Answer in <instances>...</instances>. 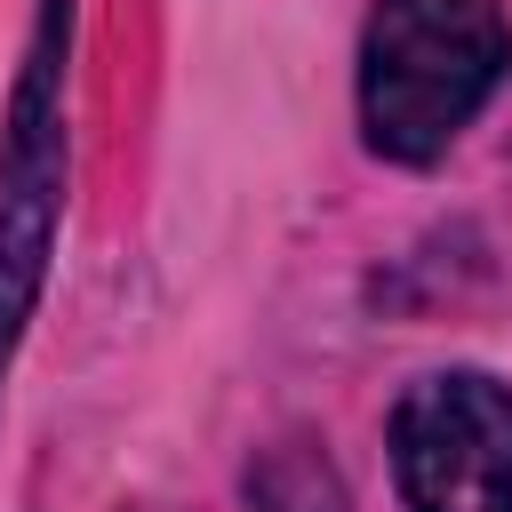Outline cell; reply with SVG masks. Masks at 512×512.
<instances>
[{
    "mask_svg": "<svg viewBox=\"0 0 512 512\" xmlns=\"http://www.w3.org/2000/svg\"><path fill=\"white\" fill-rule=\"evenodd\" d=\"M64 80H72V0H32L24 64L0 104V392L16 376L64 232V184H72Z\"/></svg>",
    "mask_w": 512,
    "mask_h": 512,
    "instance_id": "cell-2",
    "label": "cell"
},
{
    "mask_svg": "<svg viewBox=\"0 0 512 512\" xmlns=\"http://www.w3.org/2000/svg\"><path fill=\"white\" fill-rule=\"evenodd\" d=\"M512 80L504 0H368L360 24V144L392 168H432Z\"/></svg>",
    "mask_w": 512,
    "mask_h": 512,
    "instance_id": "cell-1",
    "label": "cell"
},
{
    "mask_svg": "<svg viewBox=\"0 0 512 512\" xmlns=\"http://www.w3.org/2000/svg\"><path fill=\"white\" fill-rule=\"evenodd\" d=\"M400 512H512V384L488 368H432L392 408Z\"/></svg>",
    "mask_w": 512,
    "mask_h": 512,
    "instance_id": "cell-3",
    "label": "cell"
}]
</instances>
